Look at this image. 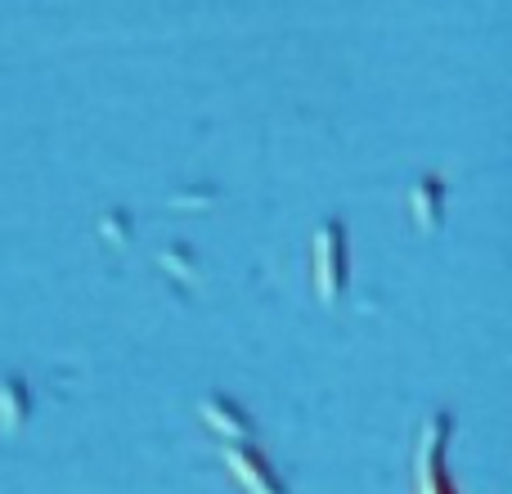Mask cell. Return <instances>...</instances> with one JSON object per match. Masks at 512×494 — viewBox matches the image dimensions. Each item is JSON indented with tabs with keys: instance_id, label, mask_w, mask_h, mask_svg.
I'll return each mask as SVG.
<instances>
[{
	"instance_id": "6da1fadb",
	"label": "cell",
	"mask_w": 512,
	"mask_h": 494,
	"mask_svg": "<svg viewBox=\"0 0 512 494\" xmlns=\"http://www.w3.org/2000/svg\"><path fill=\"white\" fill-rule=\"evenodd\" d=\"M445 445H450V418L432 414L418 432L414 445V486L418 494H459L450 481V468H445Z\"/></svg>"
},
{
	"instance_id": "277c9868",
	"label": "cell",
	"mask_w": 512,
	"mask_h": 494,
	"mask_svg": "<svg viewBox=\"0 0 512 494\" xmlns=\"http://www.w3.org/2000/svg\"><path fill=\"white\" fill-rule=\"evenodd\" d=\"M198 418H203V423L212 427V436H221L225 445H230V441H248V436H252V418H248V409H243L239 400L221 396V391L203 396V405H198Z\"/></svg>"
},
{
	"instance_id": "7a4b0ae2",
	"label": "cell",
	"mask_w": 512,
	"mask_h": 494,
	"mask_svg": "<svg viewBox=\"0 0 512 494\" xmlns=\"http://www.w3.org/2000/svg\"><path fill=\"white\" fill-rule=\"evenodd\" d=\"M346 288V230L342 221H324L315 230V292L324 306H333Z\"/></svg>"
},
{
	"instance_id": "8992f818",
	"label": "cell",
	"mask_w": 512,
	"mask_h": 494,
	"mask_svg": "<svg viewBox=\"0 0 512 494\" xmlns=\"http://www.w3.org/2000/svg\"><path fill=\"white\" fill-rule=\"evenodd\" d=\"M32 418V391L23 378H0V432L14 436Z\"/></svg>"
},
{
	"instance_id": "5b68a950",
	"label": "cell",
	"mask_w": 512,
	"mask_h": 494,
	"mask_svg": "<svg viewBox=\"0 0 512 494\" xmlns=\"http://www.w3.org/2000/svg\"><path fill=\"white\" fill-rule=\"evenodd\" d=\"M409 212H414V225L423 234L441 230L445 216V180L441 176H423L414 189H409Z\"/></svg>"
},
{
	"instance_id": "3957f363",
	"label": "cell",
	"mask_w": 512,
	"mask_h": 494,
	"mask_svg": "<svg viewBox=\"0 0 512 494\" xmlns=\"http://www.w3.org/2000/svg\"><path fill=\"white\" fill-rule=\"evenodd\" d=\"M225 468L243 486V494H288L283 477L274 472V463L256 450L252 441H230L225 445Z\"/></svg>"
}]
</instances>
